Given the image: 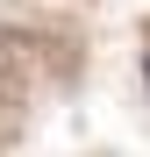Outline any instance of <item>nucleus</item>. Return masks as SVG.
Returning a JSON list of instances; mask_svg holds the SVG:
<instances>
[{
	"instance_id": "f257e3e1",
	"label": "nucleus",
	"mask_w": 150,
	"mask_h": 157,
	"mask_svg": "<svg viewBox=\"0 0 150 157\" xmlns=\"http://www.w3.org/2000/svg\"><path fill=\"white\" fill-rule=\"evenodd\" d=\"M143 86H150V50H143Z\"/></svg>"
}]
</instances>
